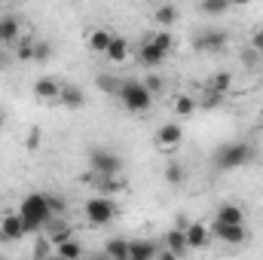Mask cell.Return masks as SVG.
<instances>
[{
  "mask_svg": "<svg viewBox=\"0 0 263 260\" xmlns=\"http://www.w3.org/2000/svg\"><path fill=\"white\" fill-rule=\"evenodd\" d=\"M18 214H22V220H25L28 236H31V233L37 236L40 230H46V224L55 217L52 208H49L46 193H28L25 199H22V205H18Z\"/></svg>",
  "mask_w": 263,
  "mask_h": 260,
  "instance_id": "obj_1",
  "label": "cell"
},
{
  "mask_svg": "<svg viewBox=\"0 0 263 260\" xmlns=\"http://www.w3.org/2000/svg\"><path fill=\"white\" fill-rule=\"evenodd\" d=\"M257 159V150L245 141H233V144H223L217 147L214 153V169L217 172H236V169H245Z\"/></svg>",
  "mask_w": 263,
  "mask_h": 260,
  "instance_id": "obj_2",
  "label": "cell"
},
{
  "mask_svg": "<svg viewBox=\"0 0 263 260\" xmlns=\"http://www.w3.org/2000/svg\"><path fill=\"white\" fill-rule=\"evenodd\" d=\"M120 104H123L129 114H147V110H150V104H153V92H150L141 80H123Z\"/></svg>",
  "mask_w": 263,
  "mask_h": 260,
  "instance_id": "obj_3",
  "label": "cell"
},
{
  "mask_svg": "<svg viewBox=\"0 0 263 260\" xmlns=\"http://www.w3.org/2000/svg\"><path fill=\"white\" fill-rule=\"evenodd\" d=\"M83 214H86V220L92 227H107L117 217V202H114V196L98 193V196H92V199H86Z\"/></svg>",
  "mask_w": 263,
  "mask_h": 260,
  "instance_id": "obj_4",
  "label": "cell"
},
{
  "mask_svg": "<svg viewBox=\"0 0 263 260\" xmlns=\"http://www.w3.org/2000/svg\"><path fill=\"white\" fill-rule=\"evenodd\" d=\"M89 169L95 175H120L123 172V159H120V153H114L107 147H92L89 150Z\"/></svg>",
  "mask_w": 263,
  "mask_h": 260,
  "instance_id": "obj_5",
  "label": "cell"
},
{
  "mask_svg": "<svg viewBox=\"0 0 263 260\" xmlns=\"http://www.w3.org/2000/svg\"><path fill=\"white\" fill-rule=\"evenodd\" d=\"M181 144H184V129L178 123H165L153 132V147L159 153H175V150H181Z\"/></svg>",
  "mask_w": 263,
  "mask_h": 260,
  "instance_id": "obj_6",
  "label": "cell"
},
{
  "mask_svg": "<svg viewBox=\"0 0 263 260\" xmlns=\"http://www.w3.org/2000/svg\"><path fill=\"white\" fill-rule=\"evenodd\" d=\"M211 236L227 242V245H245L248 242V230H245V220L242 224H227V220H214L211 224Z\"/></svg>",
  "mask_w": 263,
  "mask_h": 260,
  "instance_id": "obj_7",
  "label": "cell"
},
{
  "mask_svg": "<svg viewBox=\"0 0 263 260\" xmlns=\"http://www.w3.org/2000/svg\"><path fill=\"white\" fill-rule=\"evenodd\" d=\"M227 43H230V34L220 31V28H205L202 34H196V40H193L196 52H223Z\"/></svg>",
  "mask_w": 263,
  "mask_h": 260,
  "instance_id": "obj_8",
  "label": "cell"
},
{
  "mask_svg": "<svg viewBox=\"0 0 263 260\" xmlns=\"http://www.w3.org/2000/svg\"><path fill=\"white\" fill-rule=\"evenodd\" d=\"M22 236H28L22 214H18V211H15V214H3V217H0V242H18Z\"/></svg>",
  "mask_w": 263,
  "mask_h": 260,
  "instance_id": "obj_9",
  "label": "cell"
},
{
  "mask_svg": "<svg viewBox=\"0 0 263 260\" xmlns=\"http://www.w3.org/2000/svg\"><path fill=\"white\" fill-rule=\"evenodd\" d=\"M34 98L37 101H43V104H59V92H62V83L59 80H52V77H40V80H34Z\"/></svg>",
  "mask_w": 263,
  "mask_h": 260,
  "instance_id": "obj_10",
  "label": "cell"
},
{
  "mask_svg": "<svg viewBox=\"0 0 263 260\" xmlns=\"http://www.w3.org/2000/svg\"><path fill=\"white\" fill-rule=\"evenodd\" d=\"M104 59H107L110 65H126V62L132 59V43L126 40V37L114 34L110 43H107V49H104Z\"/></svg>",
  "mask_w": 263,
  "mask_h": 260,
  "instance_id": "obj_11",
  "label": "cell"
},
{
  "mask_svg": "<svg viewBox=\"0 0 263 260\" xmlns=\"http://www.w3.org/2000/svg\"><path fill=\"white\" fill-rule=\"evenodd\" d=\"M187 233V245H190V251H202V248H208L211 245V227H205V224H199V220H190V227L184 230Z\"/></svg>",
  "mask_w": 263,
  "mask_h": 260,
  "instance_id": "obj_12",
  "label": "cell"
},
{
  "mask_svg": "<svg viewBox=\"0 0 263 260\" xmlns=\"http://www.w3.org/2000/svg\"><path fill=\"white\" fill-rule=\"evenodd\" d=\"M165 55L168 52H162L156 43H150V40H141V46H138V62L144 67H150V70H156V67L165 62Z\"/></svg>",
  "mask_w": 263,
  "mask_h": 260,
  "instance_id": "obj_13",
  "label": "cell"
},
{
  "mask_svg": "<svg viewBox=\"0 0 263 260\" xmlns=\"http://www.w3.org/2000/svg\"><path fill=\"white\" fill-rule=\"evenodd\" d=\"M59 104L67 107V110H80L86 104V92L73 83H62V92H59Z\"/></svg>",
  "mask_w": 263,
  "mask_h": 260,
  "instance_id": "obj_14",
  "label": "cell"
},
{
  "mask_svg": "<svg viewBox=\"0 0 263 260\" xmlns=\"http://www.w3.org/2000/svg\"><path fill=\"white\" fill-rule=\"evenodd\" d=\"M22 40V22L15 15L0 18V46H15Z\"/></svg>",
  "mask_w": 263,
  "mask_h": 260,
  "instance_id": "obj_15",
  "label": "cell"
},
{
  "mask_svg": "<svg viewBox=\"0 0 263 260\" xmlns=\"http://www.w3.org/2000/svg\"><path fill=\"white\" fill-rule=\"evenodd\" d=\"M162 242H165V248H168L175 257H184V254H190V245H187V233H184L181 227L168 230V233L162 236Z\"/></svg>",
  "mask_w": 263,
  "mask_h": 260,
  "instance_id": "obj_16",
  "label": "cell"
},
{
  "mask_svg": "<svg viewBox=\"0 0 263 260\" xmlns=\"http://www.w3.org/2000/svg\"><path fill=\"white\" fill-rule=\"evenodd\" d=\"M153 22H156V28H172V25L178 22V9H175V3H156V9H153Z\"/></svg>",
  "mask_w": 263,
  "mask_h": 260,
  "instance_id": "obj_17",
  "label": "cell"
},
{
  "mask_svg": "<svg viewBox=\"0 0 263 260\" xmlns=\"http://www.w3.org/2000/svg\"><path fill=\"white\" fill-rule=\"evenodd\" d=\"M110 31L107 28H95V31H89L86 34V46L92 49V52H98V55H104V49H107V43H110Z\"/></svg>",
  "mask_w": 263,
  "mask_h": 260,
  "instance_id": "obj_18",
  "label": "cell"
},
{
  "mask_svg": "<svg viewBox=\"0 0 263 260\" xmlns=\"http://www.w3.org/2000/svg\"><path fill=\"white\" fill-rule=\"evenodd\" d=\"M230 86H233V73H230V70H220V73H214V77L205 83V92L227 95V92H230Z\"/></svg>",
  "mask_w": 263,
  "mask_h": 260,
  "instance_id": "obj_19",
  "label": "cell"
},
{
  "mask_svg": "<svg viewBox=\"0 0 263 260\" xmlns=\"http://www.w3.org/2000/svg\"><path fill=\"white\" fill-rule=\"evenodd\" d=\"M46 227H49V239H52V245H59V242H65V239H70V236H73V230H70L65 220H62V214H55Z\"/></svg>",
  "mask_w": 263,
  "mask_h": 260,
  "instance_id": "obj_20",
  "label": "cell"
},
{
  "mask_svg": "<svg viewBox=\"0 0 263 260\" xmlns=\"http://www.w3.org/2000/svg\"><path fill=\"white\" fill-rule=\"evenodd\" d=\"M156 251H159V248H156L153 242H144V239H141V242H129V260H153Z\"/></svg>",
  "mask_w": 263,
  "mask_h": 260,
  "instance_id": "obj_21",
  "label": "cell"
},
{
  "mask_svg": "<svg viewBox=\"0 0 263 260\" xmlns=\"http://www.w3.org/2000/svg\"><path fill=\"white\" fill-rule=\"evenodd\" d=\"M214 220H227V224H242V220H245V211H242L239 205H233V202H223V205L217 208Z\"/></svg>",
  "mask_w": 263,
  "mask_h": 260,
  "instance_id": "obj_22",
  "label": "cell"
},
{
  "mask_svg": "<svg viewBox=\"0 0 263 260\" xmlns=\"http://www.w3.org/2000/svg\"><path fill=\"white\" fill-rule=\"evenodd\" d=\"M184 181H187V169H184L181 162H175V159L165 162V184H168V187H181Z\"/></svg>",
  "mask_w": 263,
  "mask_h": 260,
  "instance_id": "obj_23",
  "label": "cell"
},
{
  "mask_svg": "<svg viewBox=\"0 0 263 260\" xmlns=\"http://www.w3.org/2000/svg\"><path fill=\"white\" fill-rule=\"evenodd\" d=\"M147 40H150V43H156L162 52H172V49H175V34H172L168 28H156V34H150Z\"/></svg>",
  "mask_w": 263,
  "mask_h": 260,
  "instance_id": "obj_24",
  "label": "cell"
},
{
  "mask_svg": "<svg viewBox=\"0 0 263 260\" xmlns=\"http://www.w3.org/2000/svg\"><path fill=\"white\" fill-rule=\"evenodd\" d=\"M55 254H59V257H67V260L83 257V245H80V242H73V236H70V239H65V242H59V245H55Z\"/></svg>",
  "mask_w": 263,
  "mask_h": 260,
  "instance_id": "obj_25",
  "label": "cell"
},
{
  "mask_svg": "<svg viewBox=\"0 0 263 260\" xmlns=\"http://www.w3.org/2000/svg\"><path fill=\"white\" fill-rule=\"evenodd\" d=\"M104 254L114 260H129V242H123V239H110L107 245H104Z\"/></svg>",
  "mask_w": 263,
  "mask_h": 260,
  "instance_id": "obj_26",
  "label": "cell"
},
{
  "mask_svg": "<svg viewBox=\"0 0 263 260\" xmlns=\"http://www.w3.org/2000/svg\"><path fill=\"white\" fill-rule=\"evenodd\" d=\"M52 59V43L49 40H34V55H31V62L34 65H46Z\"/></svg>",
  "mask_w": 263,
  "mask_h": 260,
  "instance_id": "obj_27",
  "label": "cell"
},
{
  "mask_svg": "<svg viewBox=\"0 0 263 260\" xmlns=\"http://www.w3.org/2000/svg\"><path fill=\"white\" fill-rule=\"evenodd\" d=\"M95 83H98V89H101V92H107V95H117V98H120L123 80H117V77H107V73H101V77H98Z\"/></svg>",
  "mask_w": 263,
  "mask_h": 260,
  "instance_id": "obj_28",
  "label": "cell"
},
{
  "mask_svg": "<svg viewBox=\"0 0 263 260\" xmlns=\"http://www.w3.org/2000/svg\"><path fill=\"white\" fill-rule=\"evenodd\" d=\"M175 114L184 117V120L193 117V114H196V101H193L190 95H178V98H175Z\"/></svg>",
  "mask_w": 263,
  "mask_h": 260,
  "instance_id": "obj_29",
  "label": "cell"
},
{
  "mask_svg": "<svg viewBox=\"0 0 263 260\" xmlns=\"http://www.w3.org/2000/svg\"><path fill=\"white\" fill-rule=\"evenodd\" d=\"M199 9H202V15H223L230 9V0H202Z\"/></svg>",
  "mask_w": 263,
  "mask_h": 260,
  "instance_id": "obj_30",
  "label": "cell"
},
{
  "mask_svg": "<svg viewBox=\"0 0 263 260\" xmlns=\"http://www.w3.org/2000/svg\"><path fill=\"white\" fill-rule=\"evenodd\" d=\"M141 83H144V86H147V89H150L153 95H159V92L165 89V80H162V77H159L156 70H150V73H147V77H144Z\"/></svg>",
  "mask_w": 263,
  "mask_h": 260,
  "instance_id": "obj_31",
  "label": "cell"
},
{
  "mask_svg": "<svg viewBox=\"0 0 263 260\" xmlns=\"http://www.w3.org/2000/svg\"><path fill=\"white\" fill-rule=\"evenodd\" d=\"M49 254H55V245H52L49 236H40L37 245H34V257H49Z\"/></svg>",
  "mask_w": 263,
  "mask_h": 260,
  "instance_id": "obj_32",
  "label": "cell"
},
{
  "mask_svg": "<svg viewBox=\"0 0 263 260\" xmlns=\"http://www.w3.org/2000/svg\"><path fill=\"white\" fill-rule=\"evenodd\" d=\"M46 199H49V208H52V214H62V217H65V211H67V199H65V196L46 193Z\"/></svg>",
  "mask_w": 263,
  "mask_h": 260,
  "instance_id": "obj_33",
  "label": "cell"
},
{
  "mask_svg": "<svg viewBox=\"0 0 263 260\" xmlns=\"http://www.w3.org/2000/svg\"><path fill=\"white\" fill-rule=\"evenodd\" d=\"M248 46L257 52V55H263V28H257L254 34H251V40H248Z\"/></svg>",
  "mask_w": 263,
  "mask_h": 260,
  "instance_id": "obj_34",
  "label": "cell"
},
{
  "mask_svg": "<svg viewBox=\"0 0 263 260\" xmlns=\"http://www.w3.org/2000/svg\"><path fill=\"white\" fill-rule=\"evenodd\" d=\"M25 147H28V150H37V147H40V129H31V132H28Z\"/></svg>",
  "mask_w": 263,
  "mask_h": 260,
  "instance_id": "obj_35",
  "label": "cell"
},
{
  "mask_svg": "<svg viewBox=\"0 0 263 260\" xmlns=\"http://www.w3.org/2000/svg\"><path fill=\"white\" fill-rule=\"evenodd\" d=\"M257 59H260V55H257V52H254V49H251V46H248V49H245V52H242V62H245V65H254V62H257Z\"/></svg>",
  "mask_w": 263,
  "mask_h": 260,
  "instance_id": "obj_36",
  "label": "cell"
},
{
  "mask_svg": "<svg viewBox=\"0 0 263 260\" xmlns=\"http://www.w3.org/2000/svg\"><path fill=\"white\" fill-rule=\"evenodd\" d=\"M175 227L187 230V227H190V217H187V214H178V217H175Z\"/></svg>",
  "mask_w": 263,
  "mask_h": 260,
  "instance_id": "obj_37",
  "label": "cell"
},
{
  "mask_svg": "<svg viewBox=\"0 0 263 260\" xmlns=\"http://www.w3.org/2000/svg\"><path fill=\"white\" fill-rule=\"evenodd\" d=\"M251 0H230V6H248Z\"/></svg>",
  "mask_w": 263,
  "mask_h": 260,
  "instance_id": "obj_38",
  "label": "cell"
},
{
  "mask_svg": "<svg viewBox=\"0 0 263 260\" xmlns=\"http://www.w3.org/2000/svg\"><path fill=\"white\" fill-rule=\"evenodd\" d=\"M0 129H3V114H0Z\"/></svg>",
  "mask_w": 263,
  "mask_h": 260,
  "instance_id": "obj_39",
  "label": "cell"
},
{
  "mask_svg": "<svg viewBox=\"0 0 263 260\" xmlns=\"http://www.w3.org/2000/svg\"><path fill=\"white\" fill-rule=\"evenodd\" d=\"M144 3H156V0H144Z\"/></svg>",
  "mask_w": 263,
  "mask_h": 260,
  "instance_id": "obj_40",
  "label": "cell"
},
{
  "mask_svg": "<svg viewBox=\"0 0 263 260\" xmlns=\"http://www.w3.org/2000/svg\"><path fill=\"white\" fill-rule=\"evenodd\" d=\"M0 3H3V0H0Z\"/></svg>",
  "mask_w": 263,
  "mask_h": 260,
  "instance_id": "obj_41",
  "label": "cell"
}]
</instances>
